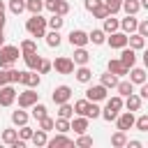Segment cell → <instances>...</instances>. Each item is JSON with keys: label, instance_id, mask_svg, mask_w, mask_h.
<instances>
[{"label": "cell", "instance_id": "d4e9b609", "mask_svg": "<svg viewBox=\"0 0 148 148\" xmlns=\"http://www.w3.org/2000/svg\"><path fill=\"white\" fill-rule=\"evenodd\" d=\"M88 42H92L95 46H99V44H104V42H106V32H104L102 28L90 30V32H88Z\"/></svg>", "mask_w": 148, "mask_h": 148}, {"label": "cell", "instance_id": "b9f144b4", "mask_svg": "<svg viewBox=\"0 0 148 148\" xmlns=\"http://www.w3.org/2000/svg\"><path fill=\"white\" fill-rule=\"evenodd\" d=\"M90 12H92V18H106V16H109V9L104 7V2H99V5L92 7Z\"/></svg>", "mask_w": 148, "mask_h": 148}, {"label": "cell", "instance_id": "ffe728a7", "mask_svg": "<svg viewBox=\"0 0 148 148\" xmlns=\"http://www.w3.org/2000/svg\"><path fill=\"white\" fill-rule=\"evenodd\" d=\"M127 46L134 49V51H143V46H146V37H141L139 32H132V35H127Z\"/></svg>", "mask_w": 148, "mask_h": 148}, {"label": "cell", "instance_id": "f6af8a7d", "mask_svg": "<svg viewBox=\"0 0 148 148\" xmlns=\"http://www.w3.org/2000/svg\"><path fill=\"white\" fill-rule=\"evenodd\" d=\"M74 146H79V148H88V146H92V136H88V134L83 132V134H79V139L74 141Z\"/></svg>", "mask_w": 148, "mask_h": 148}, {"label": "cell", "instance_id": "1f68e13d", "mask_svg": "<svg viewBox=\"0 0 148 148\" xmlns=\"http://www.w3.org/2000/svg\"><path fill=\"white\" fill-rule=\"evenodd\" d=\"M62 23H65V18L60 14H51V18H46V28H51V30H60Z\"/></svg>", "mask_w": 148, "mask_h": 148}, {"label": "cell", "instance_id": "74e56055", "mask_svg": "<svg viewBox=\"0 0 148 148\" xmlns=\"http://www.w3.org/2000/svg\"><path fill=\"white\" fill-rule=\"evenodd\" d=\"M88 104H90V102L83 97V99H76L72 109H74V113H76V116H86V111H88Z\"/></svg>", "mask_w": 148, "mask_h": 148}, {"label": "cell", "instance_id": "277c9868", "mask_svg": "<svg viewBox=\"0 0 148 148\" xmlns=\"http://www.w3.org/2000/svg\"><path fill=\"white\" fill-rule=\"evenodd\" d=\"M16 99H18V106L21 109H30L35 102H39V92L35 88H25L23 92H16Z\"/></svg>", "mask_w": 148, "mask_h": 148}, {"label": "cell", "instance_id": "60d3db41", "mask_svg": "<svg viewBox=\"0 0 148 148\" xmlns=\"http://www.w3.org/2000/svg\"><path fill=\"white\" fill-rule=\"evenodd\" d=\"M53 130L67 134V132H69V120H67V118H56V120H53Z\"/></svg>", "mask_w": 148, "mask_h": 148}, {"label": "cell", "instance_id": "7dc6e473", "mask_svg": "<svg viewBox=\"0 0 148 148\" xmlns=\"http://www.w3.org/2000/svg\"><path fill=\"white\" fill-rule=\"evenodd\" d=\"M53 14L67 16V14H69V2H67V0H58V5H56V12H53Z\"/></svg>", "mask_w": 148, "mask_h": 148}, {"label": "cell", "instance_id": "9c48e42d", "mask_svg": "<svg viewBox=\"0 0 148 148\" xmlns=\"http://www.w3.org/2000/svg\"><path fill=\"white\" fill-rule=\"evenodd\" d=\"M116 127L123 130V132L132 130V127H134V111H123V113H118V116H116Z\"/></svg>", "mask_w": 148, "mask_h": 148}, {"label": "cell", "instance_id": "6125c7cd", "mask_svg": "<svg viewBox=\"0 0 148 148\" xmlns=\"http://www.w3.org/2000/svg\"><path fill=\"white\" fill-rule=\"evenodd\" d=\"M2 44H5V35L0 32V46H2Z\"/></svg>", "mask_w": 148, "mask_h": 148}, {"label": "cell", "instance_id": "30bf717a", "mask_svg": "<svg viewBox=\"0 0 148 148\" xmlns=\"http://www.w3.org/2000/svg\"><path fill=\"white\" fill-rule=\"evenodd\" d=\"M104 44H109L111 49H123V46H127V35H125L123 30L109 32V37H106V42H104Z\"/></svg>", "mask_w": 148, "mask_h": 148}, {"label": "cell", "instance_id": "91938a15", "mask_svg": "<svg viewBox=\"0 0 148 148\" xmlns=\"http://www.w3.org/2000/svg\"><path fill=\"white\" fill-rule=\"evenodd\" d=\"M5 23H7V18H5V14H0V32H5Z\"/></svg>", "mask_w": 148, "mask_h": 148}, {"label": "cell", "instance_id": "3957f363", "mask_svg": "<svg viewBox=\"0 0 148 148\" xmlns=\"http://www.w3.org/2000/svg\"><path fill=\"white\" fill-rule=\"evenodd\" d=\"M18 56H21L18 46H12V44H2V46H0V67H2V69L12 67V65L18 60Z\"/></svg>", "mask_w": 148, "mask_h": 148}, {"label": "cell", "instance_id": "9f6ffc18", "mask_svg": "<svg viewBox=\"0 0 148 148\" xmlns=\"http://www.w3.org/2000/svg\"><path fill=\"white\" fill-rule=\"evenodd\" d=\"M7 83H9V79H7V69L0 67V86H7Z\"/></svg>", "mask_w": 148, "mask_h": 148}, {"label": "cell", "instance_id": "680465c9", "mask_svg": "<svg viewBox=\"0 0 148 148\" xmlns=\"http://www.w3.org/2000/svg\"><path fill=\"white\" fill-rule=\"evenodd\" d=\"M125 146H127V148H141L143 143H141V141H136V139H132V141H127Z\"/></svg>", "mask_w": 148, "mask_h": 148}, {"label": "cell", "instance_id": "db71d44e", "mask_svg": "<svg viewBox=\"0 0 148 148\" xmlns=\"http://www.w3.org/2000/svg\"><path fill=\"white\" fill-rule=\"evenodd\" d=\"M56 5H58V0H44V7H46V9L51 12V14L56 12Z\"/></svg>", "mask_w": 148, "mask_h": 148}, {"label": "cell", "instance_id": "ac0fdd59", "mask_svg": "<svg viewBox=\"0 0 148 148\" xmlns=\"http://www.w3.org/2000/svg\"><path fill=\"white\" fill-rule=\"evenodd\" d=\"M46 146H51V148H62V146H74V141H72L67 134L58 132L53 139H49V141H46Z\"/></svg>", "mask_w": 148, "mask_h": 148}, {"label": "cell", "instance_id": "7c38bea8", "mask_svg": "<svg viewBox=\"0 0 148 148\" xmlns=\"http://www.w3.org/2000/svg\"><path fill=\"white\" fill-rule=\"evenodd\" d=\"M118 60L130 69V67H134V65H136V51H134V49H130V46H123V49H120V58H118Z\"/></svg>", "mask_w": 148, "mask_h": 148}, {"label": "cell", "instance_id": "5bb4252c", "mask_svg": "<svg viewBox=\"0 0 148 148\" xmlns=\"http://www.w3.org/2000/svg\"><path fill=\"white\" fill-rule=\"evenodd\" d=\"M136 23H139V18H136V16H132V14H127L123 21H118V25H120V30H123L125 35L136 32Z\"/></svg>", "mask_w": 148, "mask_h": 148}, {"label": "cell", "instance_id": "83f0119b", "mask_svg": "<svg viewBox=\"0 0 148 148\" xmlns=\"http://www.w3.org/2000/svg\"><path fill=\"white\" fill-rule=\"evenodd\" d=\"M104 21V25H102V30L109 35V32H116V30H120V25H118V18H113V14H109L106 18H102Z\"/></svg>", "mask_w": 148, "mask_h": 148}, {"label": "cell", "instance_id": "7a4b0ae2", "mask_svg": "<svg viewBox=\"0 0 148 148\" xmlns=\"http://www.w3.org/2000/svg\"><path fill=\"white\" fill-rule=\"evenodd\" d=\"M120 109H123V97H120V95H113V97L106 99V106L99 111V116L111 123V120H116V116L120 113Z\"/></svg>", "mask_w": 148, "mask_h": 148}, {"label": "cell", "instance_id": "cb8c5ba5", "mask_svg": "<svg viewBox=\"0 0 148 148\" xmlns=\"http://www.w3.org/2000/svg\"><path fill=\"white\" fill-rule=\"evenodd\" d=\"M28 120H30V116H28V111H25V109H21V106H18L16 111H12V123H14V125H18V127H21V125H28Z\"/></svg>", "mask_w": 148, "mask_h": 148}, {"label": "cell", "instance_id": "4fadbf2b", "mask_svg": "<svg viewBox=\"0 0 148 148\" xmlns=\"http://www.w3.org/2000/svg\"><path fill=\"white\" fill-rule=\"evenodd\" d=\"M72 74L76 76L79 83H90V81H92V69H90L88 65H79V67H74Z\"/></svg>", "mask_w": 148, "mask_h": 148}, {"label": "cell", "instance_id": "d6a6232c", "mask_svg": "<svg viewBox=\"0 0 148 148\" xmlns=\"http://www.w3.org/2000/svg\"><path fill=\"white\" fill-rule=\"evenodd\" d=\"M99 83H102L106 90H109V88H116V83H118V76H116V74H111V72H106V74H102Z\"/></svg>", "mask_w": 148, "mask_h": 148}, {"label": "cell", "instance_id": "7bdbcfd3", "mask_svg": "<svg viewBox=\"0 0 148 148\" xmlns=\"http://www.w3.org/2000/svg\"><path fill=\"white\" fill-rule=\"evenodd\" d=\"M134 127H136L139 132H148V116L141 113L139 118H134Z\"/></svg>", "mask_w": 148, "mask_h": 148}, {"label": "cell", "instance_id": "94428289", "mask_svg": "<svg viewBox=\"0 0 148 148\" xmlns=\"http://www.w3.org/2000/svg\"><path fill=\"white\" fill-rule=\"evenodd\" d=\"M0 14H5V2L0 0Z\"/></svg>", "mask_w": 148, "mask_h": 148}, {"label": "cell", "instance_id": "ee69618b", "mask_svg": "<svg viewBox=\"0 0 148 148\" xmlns=\"http://www.w3.org/2000/svg\"><path fill=\"white\" fill-rule=\"evenodd\" d=\"M102 2L109 9V14H118L120 12V5H123V0H102Z\"/></svg>", "mask_w": 148, "mask_h": 148}, {"label": "cell", "instance_id": "4316f807", "mask_svg": "<svg viewBox=\"0 0 148 148\" xmlns=\"http://www.w3.org/2000/svg\"><path fill=\"white\" fill-rule=\"evenodd\" d=\"M30 141H32L37 148H42V146H46V141H49V132H44V130H39V127H37V132H32Z\"/></svg>", "mask_w": 148, "mask_h": 148}, {"label": "cell", "instance_id": "d590c367", "mask_svg": "<svg viewBox=\"0 0 148 148\" xmlns=\"http://www.w3.org/2000/svg\"><path fill=\"white\" fill-rule=\"evenodd\" d=\"M9 12H12L14 16L23 14V12H25V0H9Z\"/></svg>", "mask_w": 148, "mask_h": 148}, {"label": "cell", "instance_id": "c3c4849f", "mask_svg": "<svg viewBox=\"0 0 148 148\" xmlns=\"http://www.w3.org/2000/svg\"><path fill=\"white\" fill-rule=\"evenodd\" d=\"M37 123H39V130H44V132H51V130H53V118H49V116L39 118Z\"/></svg>", "mask_w": 148, "mask_h": 148}, {"label": "cell", "instance_id": "7402d4cb", "mask_svg": "<svg viewBox=\"0 0 148 148\" xmlns=\"http://www.w3.org/2000/svg\"><path fill=\"white\" fill-rule=\"evenodd\" d=\"M127 74H130V81H132L134 86L146 83V69H141V67H130V69H127Z\"/></svg>", "mask_w": 148, "mask_h": 148}, {"label": "cell", "instance_id": "816d5d0a", "mask_svg": "<svg viewBox=\"0 0 148 148\" xmlns=\"http://www.w3.org/2000/svg\"><path fill=\"white\" fill-rule=\"evenodd\" d=\"M53 69V65H51V60H46V58H42V62H39V67H37V72L39 74H46V72H51Z\"/></svg>", "mask_w": 148, "mask_h": 148}, {"label": "cell", "instance_id": "ab89813d", "mask_svg": "<svg viewBox=\"0 0 148 148\" xmlns=\"http://www.w3.org/2000/svg\"><path fill=\"white\" fill-rule=\"evenodd\" d=\"M18 51L21 53H32V51H37V42L35 39H23L21 46H18Z\"/></svg>", "mask_w": 148, "mask_h": 148}, {"label": "cell", "instance_id": "e575fe53", "mask_svg": "<svg viewBox=\"0 0 148 148\" xmlns=\"http://www.w3.org/2000/svg\"><path fill=\"white\" fill-rule=\"evenodd\" d=\"M0 139H2V143L12 146V143L18 139V132H16V130H12V127H7V130H2V136H0Z\"/></svg>", "mask_w": 148, "mask_h": 148}, {"label": "cell", "instance_id": "8992f818", "mask_svg": "<svg viewBox=\"0 0 148 148\" xmlns=\"http://www.w3.org/2000/svg\"><path fill=\"white\" fill-rule=\"evenodd\" d=\"M51 65L56 67V72H58V74H72V72H74V60H72V58H67V56H58Z\"/></svg>", "mask_w": 148, "mask_h": 148}, {"label": "cell", "instance_id": "8d00e7d4", "mask_svg": "<svg viewBox=\"0 0 148 148\" xmlns=\"http://www.w3.org/2000/svg\"><path fill=\"white\" fill-rule=\"evenodd\" d=\"M25 9L30 14H39L44 9V0H25Z\"/></svg>", "mask_w": 148, "mask_h": 148}, {"label": "cell", "instance_id": "8fae6325", "mask_svg": "<svg viewBox=\"0 0 148 148\" xmlns=\"http://www.w3.org/2000/svg\"><path fill=\"white\" fill-rule=\"evenodd\" d=\"M86 99H88V102H104V99H106V88H104L102 83L90 86V88L86 90Z\"/></svg>", "mask_w": 148, "mask_h": 148}, {"label": "cell", "instance_id": "d6986e66", "mask_svg": "<svg viewBox=\"0 0 148 148\" xmlns=\"http://www.w3.org/2000/svg\"><path fill=\"white\" fill-rule=\"evenodd\" d=\"M21 58H23V62H25L28 69H35V72H37V67H39V62H42V56H39L37 51H32V53H21Z\"/></svg>", "mask_w": 148, "mask_h": 148}, {"label": "cell", "instance_id": "6f0895ef", "mask_svg": "<svg viewBox=\"0 0 148 148\" xmlns=\"http://www.w3.org/2000/svg\"><path fill=\"white\" fill-rule=\"evenodd\" d=\"M139 97H141V99H146V97H148V86H146V83H141V90H139Z\"/></svg>", "mask_w": 148, "mask_h": 148}, {"label": "cell", "instance_id": "6da1fadb", "mask_svg": "<svg viewBox=\"0 0 148 148\" xmlns=\"http://www.w3.org/2000/svg\"><path fill=\"white\" fill-rule=\"evenodd\" d=\"M25 30L32 35V37H44L46 35V18L42 16V14H32L28 21H25Z\"/></svg>", "mask_w": 148, "mask_h": 148}, {"label": "cell", "instance_id": "e0dca14e", "mask_svg": "<svg viewBox=\"0 0 148 148\" xmlns=\"http://www.w3.org/2000/svg\"><path fill=\"white\" fill-rule=\"evenodd\" d=\"M69 130H74L76 134H83V132H88V118L86 116H79V118H69Z\"/></svg>", "mask_w": 148, "mask_h": 148}, {"label": "cell", "instance_id": "bcb514c9", "mask_svg": "<svg viewBox=\"0 0 148 148\" xmlns=\"http://www.w3.org/2000/svg\"><path fill=\"white\" fill-rule=\"evenodd\" d=\"M99 111H102V109L97 106V102H90V104H88V111H86V118H88V120H90V118H99Z\"/></svg>", "mask_w": 148, "mask_h": 148}, {"label": "cell", "instance_id": "603a6c76", "mask_svg": "<svg viewBox=\"0 0 148 148\" xmlns=\"http://www.w3.org/2000/svg\"><path fill=\"white\" fill-rule=\"evenodd\" d=\"M106 69H109L111 74H116V76H125V74H127V67H125L118 58H111L109 65H106Z\"/></svg>", "mask_w": 148, "mask_h": 148}, {"label": "cell", "instance_id": "2e32d148", "mask_svg": "<svg viewBox=\"0 0 148 148\" xmlns=\"http://www.w3.org/2000/svg\"><path fill=\"white\" fill-rule=\"evenodd\" d=\"M67 39H69L72 46H86L88 44V32L86 30H72Z\"/></svg>", "mask_w": 148, "mask_h": 148}, {"label": "cell", "instance_id": "f5cc1de1", "mask_svg": "<svg viewBox=\"0 0 148 148\" xmlns=\"http://www.w3.org/2000/svg\"><path fill=\"white\" fill-rule=\"evenodd\" d=\"M136 32H139L141 37H148V21H139V23H136Z\"/></svg>", "mask_w": 148, "mask_h": 148}, {"label": "cell", "instance_id": "836d02e7", "mask_svg": "<svg viewBox=\"0 0 148 148\" xmlns=\"http://www.w3.org/2000/svg\"><path fill=\"white\" fill-rule=\"evenodd\" d=\"M74 116V109H72V104L69 102H62V104H58V118H72Z\"/></svg>", "mask_w": 148, "mask_h": 148}, {"label": "cell", "instance_id": "f35d334b", "mask_svg": "<svg viewBox=\"0 0 148 148\" xmlns=\"http://www.w3.org/2000/svg\"><path fill=\"white\" fill-rule=\"evenodd\" d=\"M30 109H32V118H35V120H39V118L49 116V113H46V106H44L42 102H35V104H32Z\"/></svg>", "mask_w": 148, "mask_h": 148}, {"label": "cell", "instance_id": "4dcf8cb0", "mask_svg": "<svg viewBox=\"0 0 148 148\" xmlns=\"http://www.w3.org/2000/svg\"><path fill=\"white\" fill-rule=\"evenodd\" d=\"M44 39H46V44L51 46V49H56V46H60V30H51V32H46L44 35Z\"/></svg>", "mask_w": 148, "mask_h": 148}, {"label": "cell", "instance_id": "5b68a950", "mask_svg": "<svg viewBox=\"0 0 148 148\" xmlns=\"http://www.w3.org/2000/svg\"><path fill=\"white\" fill-rule=\"evenodd\" d=\"M14 102H16V88H14V83L0 86V106H12Z\"/></svg>", "mask_w": 148, "mask_h": 148}, {"label": "cell", "instance_id": "52a82bcc", "mask_svg": "<svg viewBox=\"0 0 148 148\" xmlns=\"http://www.w3.org/2000/svg\"><path fill=\"white\" fill-rule=\"evenodd\" d=\"M39 81H42V76H39V72H35V69L21 72V79H18V83H23L25 88H37Z\"/></svg>", "mask_w": 148, "mask_h": 148}, {"label": "cell", "instance_id": "681fc988", "mask_svg": "<svg viewBox=\"0 0 148 148\" xmlns=\"http://www.w3.org/2000/svg\"><path fill=\"white\" fill-rule=\"evenodd\" d=\"M18 132V139H23V141H30V136H32V127H28V125H21V130H16Z\"/></svg>", "mask_w": 148, "mask_h": 148}, {"label": "cell", "instance_id": "ba28073f", "mask_svg": "<svg viewBox=\"0 0 148 148\" xmlns=\"http://www.w3.org/2000/svg\"><path fill=\"white\" fill-rule=\"evenodd\" d=\"M51 99H53V104L69 102V99H72V88H69V86H56L53 92H51Z\"/></svg>", "mask_w": 148, "mask_h": 148}, {"label": "cell", "instance_id": "44dd1931", "mask_svg": "<svg viewBox=\"0 0 148 148\" xmlns=\"http://www.w3.org/2000/svg\"><path fill=\"white\" fill-rule=\"evenodd\" d=\"M74 65H88L90 62V53L86 51V46H74Z\"/></svg>", "mask_w": 148, "mask_h": 148}, {"label": "cell", "instance_id": "11a10c76", "mask_svg": "<svg viewBox=\"0 0 148 148\" xmlns=\"http://www.w3.org/2000/svg\"><path fill=\"white\" fill-rule=\"evenodd\" d=\"M99 2H102V0H83V5H86V9H88V12H90L92 7H97Z\"/></svg>", "mask_w": 148, "mask_h": 148}, {"label": "cell", "instance_id": "f1b7e54d", "mask_svg": "<svg viewBox=\"0 0 148 148\" xmlns=\"http://www.w3.org/2000/svg\"><path fill=\"white\" fill-rule=\"evenodd\" d=\"M125 143H127L125 132H123V130H116V132L111 134V146H113V148H125Z\"/></svg>", "mask_w": 148, "mask_h": 148}, {"label": "cell", "instance_id": "f546056e", "mask_svg": "<svg viewBox=\"0 0 148 148\" xmlns=\"http://www.w3.org/2000/svg\"><path fill=\"white\" fill-rule=\"evenodd\" d=\"M116 90H118L120 97H127L130 92H134V83L132 81H118L116 83Z\"/></svg>", "mask_w": 148, "mask_h": 148}, {"label": "cell", "instance_id": "484cf974", "mask_svg": "<svg viewBox=\"0 0 148 148\" xmlns=\"http://www.w3.org/2000/svg\"><path fill=\"white\" fill-rule=\"evenodd\" d=\"M120 9H123L125 14H132V16H136V14L141 12V5H139V0H123Z\"/></svg>", "mask_w": 148, "mask_h": 148}, {"label": "cell", "instance_id": "9a60e30c", "mask_svg": "<svg viewBox=\"0 0 148 148\" xmlns=\"http://www.w3.org/2000/svg\"><path fill=\"white\" fill-rule=\"evenodd\" d=\"M141 104H143V99H141L136 92H130V95L123 99V106H125L127 111H141Z\"/></svg>", "mask_w": 148, "mask_h": 148}, {"label": "cell", "instance_id": "f907efd6", "mask_svg": "<svg viewBox=\"0 0 148 148\" xmlns=\"http://www.w3.org/2000/svg\"><path fill=\"white\" fill-rule=\"evenodd\" d=\"M7 79H9V83H18L21 72H18V69H14V67H7Z\"/></svg>", "mask_w": 148, "mask_h": 148}]
</instances>
